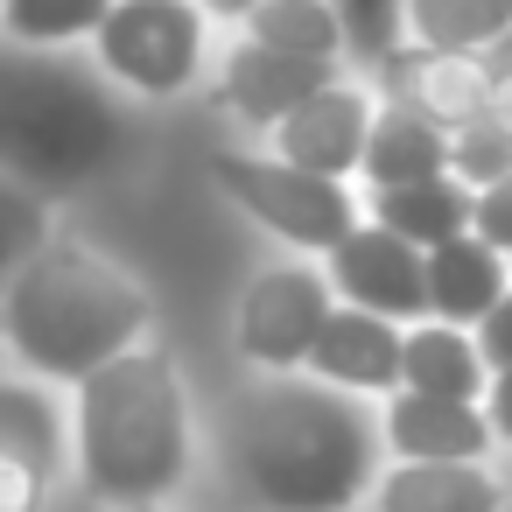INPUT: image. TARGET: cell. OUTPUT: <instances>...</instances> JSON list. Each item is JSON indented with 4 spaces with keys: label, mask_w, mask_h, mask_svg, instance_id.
Returning a JSON list of instances; mask_svg holds the SVG:
<instances>
[{
    "label": "cell",
    "mask_w": 512,
    "mask_h": 512,
    "mask_svg": "<svg viewBox=\"0 0 512 512\" xmlns=\"http://www.w3.org/2000/svg\"><path fill=\"white\" fill-rule=\"evenodd\" d=\"M379 428L330 379L267 372L225 421V470L260 512H351L379 470Z\"/></svg>",
    "instance_id": "cell-1"
},
{
    "label": "cell",
    "mask_w": 512,
    "mask_h": 512,
    "mask_svg": "<svg viewBox=\"0 0 512 512\" xmlns=\"http://www.w3.org/2000/svg\"><path fill=\"white\" fill-rule=\"evenodd\" d=\"M148 330H155V288L127 260L64 232H50L0 295V344L15 351L22 372L50 386H78L92 365L141 344Z\"/></svg>",
    "instance_id": "cell-2"
},
{
    "label": "cell",
    "mask_w": 512,
    "mask_h": 512,
    "mask_svg": "<svg viewBox=\"0 0 512 512\" xmlns=\"http://www.w3.org/2000/svg\"><path fill=\"white\" fill-rule=\"evenodd\" d=\"M71 470L99 505L169 498L190 470V393L176 351L148 330L78 379L71 400Z\"/></svg>",
    "instance_id": "cell-3"
},
{
    "label": "cell",
    "mask_w": 512,
    "mask_h": 512,
    "mask_svg": "<svg viewBox=\"0 0 512 512\" xmlns=\"http://www.w3.org/2000/svg\"><path fill=\"white\" fill-rule=\"evenodd\" d=\"M127 92L92 50H36L0 36V169L43 197H71L127 148Z\"/></svg>",
    "instance_id": "cell-4"
},
{
    "label": "cell",
    "mask_w": 512,
    "mask_h": 512,
    "mask_svg": "<svg viewBox=\"0 0 512 512\" xmlns=\"http://www.w3.org/2000/svg\"><path fill=\"white\" fill-rule=\"evenodd\" d=\"M211 29L204 0H113L85 50L127 99H183L211 64Z\"/></svg>",
    "instance_id": "cell-5"
},
{
    "label": "cell",
    "mask_w": 512,
    "mask_h": 512,
    "mask_svg": "<svg viewBox=\"0 0 512 512\" xmlns=\"http://www.w3.org/2000/svg\"><path fill=\"white\" fill-rule=\"evenodd\" d=\"M211 183L274 239L302 246V253H330L351 225H358V204L344 190V176H316V169H295L281 162L274 148L267 155H239V148H218L211 155Z\"/></svg>",
    "instance_id": "cell-6"
},
{
    "label": "cell",
    "mask_w": 512,
    "mask_h": 512,
    "mask_svg": "<svg viewBox=\"0 0 512 512\" xmlns=\"http://www.w3.org/2000/svg\"><path fill=\"white\" fill-rule=\"evenodd\" d=\"M337 309V288L323 267L309 260H274L260 267L246 288H239V309H232V344L246 365L260 372H302L309 365V344L323 330V316Z\"/></svg>",
    "instance_id": "cell-7"
},
{
    "label": "cell",
    "mask_w": 512,
    "mask_h": 512,
    "mask_svg": "<svg viewBox=\"0 0 512 512\" xmlns=\"http://www.w3.org/2000/svg\"><path fill=\"white\" fill-rule=\"evenodd\" d=\"M323 274L344 302L358 309H379L393 323H421L428 316V246L400 239L393 225H351L330 253H323Z\"/></svg>",
    "instance_id": "cell-8"
},
{
    "label": "cell",
    "mask_w": 512,
    "mask_h": 512,
    "mask_svg": "<svg viewBox=\"0 0 512 512\" xmlns=\"http://www.w3.org/2000/svg\"><path fill=\"white\" fill-rule=\"evenodd\" d=\"M372 113H379V92L365 85V78H330V85H316L295 113H281L274 127H267V148L281 155V162H295V169H316V176H358V162H365V134H372Z\"/></svg>",
    "instance_id": "cell-9"
},
{
    "label": "cell",
    "mask_w": 512,
    "mask_h": 512,
    "mask_svg": "<svg viewBox=\"0 0 512 512\" xmlns=\"http://www.w3.org/2000/svg\"><path fill=\"white\" fill-rule=\"evenodd\" d=\"M491 78H498L491 50H428V43H400L393 57H379V64H372L379 99H400V106L428 113V120H435V127H449V134H456L463 120H477V113H484Z\"/></svg>",
    "instance_id": "cell-10"
},
{
    "label": "cell",
    "mask_w": 512,
    "mask_h": 512,
    "mask_svg": "<svg viewBox=\"0 0 512 512\" xmlns=\"http://www.w3.org/2000/svg\"><path fill=\"white\" fill-rule=\"evenodd\" d=\"M344 64H323V57H295V50H274V43H253L246 29L225 43L218 57V106L239 120V127H274L281 113H295L316 85H330Z\"/></svg>",
    "instance_id": "cell-11"
},
{
    "label": "cell",
    "mask_w": 512,
    "mask_h": 512,
    "mask_svg": "<svg viewBox=\"0 0 512 512\" xmlns=\"http://www.w3.org/2000/svg\"><path fill=\"white\" fill-rule=\"evenodd\" d=\"M400 358H407V330L379 309H358V302H337L309 344V365L316 379L344 386V393H393L400 386Z\"/></svg>",
    "instance_id": "cell-12"
},
{
    "label": "cell",
    "mask_w": 512,
    "mask_h": 512,
    "mask_svg": "<svg viewBox=\"0 0 512 512\" xmlns=\"http://www.w3.org/2000/svg\"><path fill=\"white\" fill-rule=\"evenodd\" d=\"M379 435L393 456H484L498 442L491 414L477 400H456V393H414V386H393L386 393V414H379Z\"/></svg>",
    "instance_id": "cell-13"
},
{
    "label": "cell",
    "mask_w": 512,
    "mask_h": 512,
    "mask_svg": "<svg viewBox=\"0 0 512 512\" xmlns=\"http://www.w3.org/2000/svg\"><path fill=\"white\" fill-rule=\"evenodd\" d=\"M505 288H512V260H505L491 239H477L470 225L428 246V316L477 330Z\"/></svg>",
    "instance_id": "cell-14"
},
{
    "label": "cell",
    "mask_w": 512,
    "mask_h": 512,
    "mask_svg": "<svg viewBox=\"0 0 512 512\" xmlns=\"http://www.w3.org/2000/svg\"><path fill=\"white\" fill-rule=\"evenodd\" d=\"M372 498L379 512H498L505 484L484 470V456H400Z\"/></svg>",
    "instance_id": "cell-15"
},
{
    "label": "cell",
    "mask_w": 512,
    "mask_h": 512,
    "mask_svg": "<svg viewBox=\"0 0 512 512\" xmlns=\"http://www.w3.org/2000/svg\"><path fill=\"white\" fill-rule=\"evenodd\" d=\"M0 463H29L50 484L71 470V407L36 372L0 379Z\"/></svg>",
    "instance_id": "cell-16"
},
{
    "label": "cell",
    "mask_w": 512,
    "mask_h": 512,
    "mask_svg": "<svg viewBox=\"0 0 512 512\" xmlns=\"http://www.w3.org/2000/svg\"><path fill=\"white\" fill-rule=\"evenodd\" d=\"M358 176H365L372 190L421 183V176H449V127H435L428 113H414V106H400V99H379Z\"/></svg>",
    "instance_id": "cell-17"
},
{
    "label": "cell",
    "mask_w": 512,
    "mask_h": 512,
    "mask_svg": "<svg viewBox=\"0 0 512 512\" xmlns=\"http://www.w3.org/2000/svg\"><path fill=\"white\" fill-rule=\"evenodd\" d=\"M484 379H491V365H484V351H477V330L442 323V316H428V323H414V330H407L400 386H414V393H456V400H477V393H484Z\"/></svg>",
    "instance_id": "cell-18"
},
{
    "label": "cell",
    "mask_w": 512,
    "mask_h": 512,
    "mask_svg": "<svg viewBox=\"0 0 512 512\" xmlns=\"http://www.w3.org/2000/svg\"><path fill=\"white\" fill-rule=\"evenodd\" d=\"M470 204H477V190H470L463 176H421V183L372 190V218L393 225V232L414 239V246H435V239L463 232V225H470Z\"/></svg>",
    "instance_id": "cell-19"
},
{
    "label": "cell",
    "mask_w": 512,
    "mask_h": 512,
    "mask_svg": "<svg viewBox=\"0 0 512 512\" xmlns=\"http://www.w3.org/2000/svg\"><path fill=\"white\" fill-rule=\"evenodd\" d=\"M512 36V0H407V43L498 50Z\"/></svg>",
    "instance_id": "cell-20"
},
{
    "label": "cell",
    "mask_w": 512,
    "mask_h": 512,
    "mask_svg": "<svg viewBox=\"0 0 512 512\" xmlns=\"http://www.w3.org/2000/svg\"><path fill=\"white\" fill-rule=\"evenodd\" d=\"M239 29H246L253 43H274V50H295V57L344 64V22H337L330 0H253Z\"/></svg>",
    "instance_id": "cell-21"
},
{
    "label": "cell",
    "mask_w": 512,
    "mask_h": 512,
    "mask_svg": "<svg viewBox=\"0 0 512 512\" xmlns=\"http://www.w3.org/2000/svg\"><path fill=\"white\" fill-rule=\"evenodd\" d=\"M113 0H0V36L36 50H85Z\"/></svg>",
    "instance_id": "cell-22"
},
{
    "label": "cell",
    "mask_w": 512,
    "mask_h": 512,
    "mask_svg": "<svg viewBox=\"0 0 512 512\" xmlns=\"http://www.w3.org/2000/svg\"><path fill=\"white\" fill-rule=\"evenodd\" d=\"M43 239H50V197H43V190H29L22 176L0 169V295H8L15 267H22Z\"/></svg>",
    "instance_id": "cell-23"
},
{
    "label": "cell",
    "mask_w": 512,
    "mask_h": 512,
    "mask_svg": "<svg viewBox=\"0 0 512 512\" xmlns=\"http://www.w3.org/2000/svg\"><path fill=\"white\" fill-rule=\"evenodd\" d=\"M330 8L344 22V64L358 71H372L407 43V0H330Z\"/></svg>",
    "instance_id": "cell-24"
},
{
    "label": "cell",
    "mask_w": 512,
    "mask_h": 512,
    "mask_svg": "<svg viewBox=\"0 0 512 512\" xmlns=\"http://www.w3.org/2000/svg\"><path fill=\"white\" fill-rule=\"evenodd\" d=\"M449 176H463L470 190H484V183L512 176V127H498L491 113L463 120V127L449 134Z\"/></svg>",
    "instance_id": "cell-25"
},
{
    "label": "cell",
    "mask_w": 512,
    "mask_h": 512,
    "mask_svg": "<svg viewBox=\"0 0 512 512\" xmlns=\"http://www.w3.org/2000/svg\"><path fill=\"white\" fill-rule=\"evenodd\" d=\"M470 232L491 239L498 253H512V176H498V183L477 190V204H470Z\"/></svg>",
    "instance_id": "cell-26"
},
{
    "label": "cell",
    "mask_w": 512,
    "mask_h": 512,
    "mask_svg": "<svg viewBox=\"0 0 512 512\" xmlns=\"http://www.w3.org/2000/svg\"><path fill=\"white\" fill-rule=\"evenodd\" d=\"M477 351H484V365L491 372H512V288L491 302V316L477 323Z\"/></svg>",
    "instance_id": "cell-27"
},
{
    "label": "cell",
    "mask_w": 512,
    "mask_h": 512,
    "mask_svg": "<svg viewBox=\"0 0 512 512\" xmlns=\"http://www.w3.org/2000/svg\"><path fill=\"white\" fill-rule=\"evenodd\" d=\"M484 414H491L498 442H512V372H491V400H484Z\"/></svg>",
    "instance_id": "cell-28"
},
{
    "label": "cell",
    "mask_w": 512,
    "mask_h": 512,
    "mask_svg": "<svg viewBox=\"0 0 512 512\" xmlns=\"http://www.w3.org/2000/svg\"><path fill=\"white\" fill-rule=\"evenodd\" d=\"M484 113H491L498 127H512V64H498V78H491V99H484Z\"/></svg>",
    "instance_id": "cell-29"
},
{
    "label": "cell",
    "mask_w": 512,
    "mask_h": 512,
    "mask_svg": "<svg viewBox=\"0 0 512 512\" xmlns=\"http://www.w3.org/2000/svg\"><path fill=\"white\" fill-rule=\"evenodd\" d=\"M120 512H176L169 498H148V505H120Z\"/></svg>",
    "instance_id": "cell-30"
},
{
    "label": "cell",
    "mask_w": 512,
    "mask_h": 512,
    "mask_svg": "<svg viewBox=\"0 0 512 512\" xmlns=\"http://www.w3.org/2000/svg\"><path fill=\"white\" fill-rule=\"evenodd\" d=\"M505 260H512V253H505Z\"/></svg>",
    "instance_id": "cell-31"
},
{
    "label": "cell",
    "mask_w": 512,
    "mask_h": 512,
    "mask_svg": "<svg viewBox=\"0 0 512 512\" xmlns=\"http://www.w3.org/2000/svg\"><path fill=\"white\" fill-rule=\"evenodd\" d=\"M498 512H505V505H498Z\"/></svg>",
    "instance_id": "cell-32"
}]
</instances>
